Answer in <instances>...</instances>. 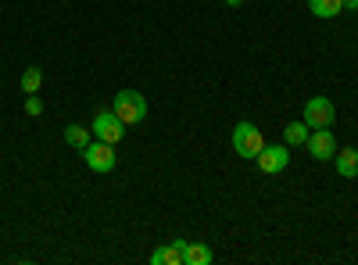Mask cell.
Returning a JSON list of instances; mask_svg holds the SVG:
<instances>
[{"instance_id":"obj_1","label":"cell","mask_w":358,"mask_h":265,"mask_svg":"<svg viewBox=\"0 0 358 265\" xmlns=\"http://www.w3.org/2000/svg\"><path fill=\"white\" fill-rule=\"evenodd\" d=\"M118 119H122L126 126H136L147 119V97L136 94V90H118L115 94V108H111Z\"/></svg>"},{"instance_id":"obj_13","label":"cell","mask_w":358,"mask_h":265,"mask_svg":"<svg viewBox=\"0 0 358 265\" xmlns=\"http://www.w3.org/2000/svg\"><path fill=\"white\" fill-rule=\"evenodd\" d=\"M40 86H43V69H25L22 72V94L29 97V94H40Z\"/></svg>"},{"instance_id":"obj_3","label":"cell","mask_w":358,"mask_h":265,"mask_svg":"<svg viewBox=\"0 0 358 265\" xmlns=\"http://www.w3.org/2000/svg\"><path fill=\"white\" fill-rule=\"evenodd\" d=\"M83 162L90 165V169H94V172H111L115 169V143H104V140H90L86 147H83Z\"/></svg>"},{"instance_id":"obj_2","label":"cell","mask_w":358,"mask_h":265,"mask_svg":"<svg viewBox=\"0 0 358 265\" xmlns=\"http://www.w3.org/2000/svg\"><path fill=\"white\" fill-rule=\"evenodd\" d=\"M262 147H265V136H262V129L255 122H236V129H233V151H236V158H258Z\"/></svg>"},{"instance_id":"obj_11","label":"cell","mask_w":358,"mask_h":265,"mask_svg":"<svg viewBox=\"0 0 358 265\" xmlns=\"http://www.w3.org/2000/svg\"><path fill=\"white\" fill-rule=\"evenodd\" d=\"M308 122L301 119V122H290L287 129H283V140H287V147H305V140H308Z\"/></svg>"},{"instance_id":"obj_7","label":"cell","mask_w":358,"mask_h":265,"mask_svg":"<svg viewBox=\"0 0 358 265\" xmlns=\"http://www.w3.org/2000/svg\"><path fill=\"white\" fill-rule=\"evenodd\" d=\"M305 147H308V155H312L315 162H330V158L337 155V140H334L330 129H312L308 140H305Z\"/></svg>"},{"instance_id":"obj_15","label":"cell","mask_w":358,"mask_h":265,"mask_svg":"<svg viewBox=\"0 0 358 265\" xmlns=\"http://www.w3.org/2000/svg\"><path fill=\"white\" fill-rule=\"evenodd\" d=\"M25 115H43V101H40L36 94L25 97Z\"/></svg>"},{"instance_id":"obj_9","label":"cell","mask_w":358,"mask_h":265,"mask_svg":"<svg viewBox=\"0 0 358 265\" xmlns=\"http://www.w3.org/2000/svg\"><path fill=\"white\" fill-rule=\"evenodd\" d=\"M334 162H337V172L344 176V180H355L358 176V147H337V155H334Z\"/></svg>"},{"instance_id":"obj_6","label":"cell","mask_w":358,"mask_h":265,"mask_svg":"<svg viewBox=\"0 0 358 265\" xmlns=\"http://www.w3.org/2000/svg\"><path fill=\"white\" fill-rule=\"evenodd\" d=\"M94 136L104 140V143H118V140L126 136V122L118 119L115 111H101L97 119H94Z\"/></svg>"},{"instance_id":"obj_10","label":"cell","mask_w":358,"mask_h":265,"mask_svg":"<svg viewBox=\"0 0 358 265\" xmlns=\"http://www.w3.org/2000/svg\"><path fill=\"white\" fill-rule=\"evenodd\" d=\"M308 8L315 18H337L344 11V0H308Z\"/></svg>"},{"instance_id":"obj_16","label":"cell","mask_w":358,"mask_h":265,"mask_svg":"<svg viewBox=\"0 0 358 265\" xmlns=\"http://www.w3.org/2000/svg\"><path fill=\"white\" fill-rule=\"evenodd\" d=\"M344 11H358V0H344Z\"/></svg>"},{"instance_id":"obj_12","label":"cell","mask_w":358,"mask_h":265,"mask_svg":"<svg viewBox=\"0 0 358 265\" xmlns=\"http://www.w3.org/2000/svg\"><path fill=\"white\" fill-rule=\"evenodd\" d=\"M208 262H212V248H204V244H190V241H187L183 265H208Z\"/></svg>"},{"instance_id":"obj_14","label":"cell","mask_w":358,"mask_h":265,"mask_svg":"<svg viewBox=\"0 0 358 265\" xmlns=\"http://www.w3.org/2000/svg\"><path fill=\"white\" fill-rule=\"evenodd\" d=\"M90 140H94V136H90V129H86V126H65V143H69V147H76V151H83V147H86Z\"/></svg>"},{"instance_id":"obj_5","label":"cell","mask_w":358,"mask_h":265,"mask_svg":"<svg viewBox=\"0 0 358 265\" xmlns=\"http://www.w3.org/2000/svg\"><path fill=\"white\" fill-rule=\"evenodd\" d=\"M258 162V169L265 172V176H276V172H283L287 165H290V147L287 143H273V147H262V155L255 158Z\"/></svg>"},{"instance_id":"obj_17","label":"cell","mask_w":358,"mask_h":265,"mask_svg":"<svg viewBox=\"0 0 358 265\" xmlns=\"http://www.w3.org/2000/svg\"><path fill=\"white\" fill-rule=\"evenodd\" d=\"M222 4H226V8H241V4H244V0H222Z\"/></svg>"},{"instance_id":"obj_4","label":"cell","mask_w":358,"mask_h":265,"mask_svg":"<svg viewBox=\"0 0 358 265\" xmlns=\"http://www.w3.org/2000/svg\"><path fill=\"white\" fill-rule=\"evenodd\" d=\"M301 119L308 122V129H330L334 119H337V108H334L330 97H312V101L305 104V115H301Z\"/></svg>"},{"instance_id":"obj_8","label":"cell","mask_w":358,"mask_h":265,"mask_svg":"<svg viewBox=\"0 0 358 265\" xmlns=\"http://www.w3.org/2000/svg\"><path fill=\"white\" fill-rule=\"evenodd\" d=\"M183 255H187V241H172L169 248H155L151 262L155 265H183Z\"/></svg>"}]
</instances>
